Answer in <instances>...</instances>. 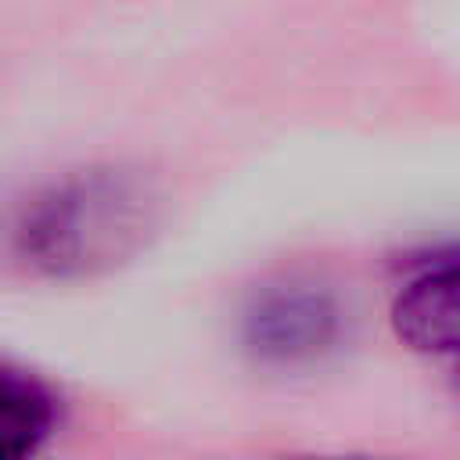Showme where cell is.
<instances>
[{"mask_svg": "<svg viewBox=\"0 0 460 460\" xmlns=\"http://www.w3.org/2000/svg\"><path fill=\"white\" fill-rule=\"evenodd\" d=\"M162 183L126 162L68 169L14 212L11 252L43 277H97L137 259L165 223Z\"/></svg>", "mask_w": 460, "mask_h": 460, "instance_id": "obj_1", "label": "cell"}, {"mask_svg": "<svg viewBox=\"0 0 460 460\" xmlns=\"http://www.w3.org/2000/svg\"><path fill=\"white\" fill-rule=\"evenodd\" d=\"M345 331V309L331 288L280 280L259 288L244 305V345L266 363H302L331 352Z\"/></svg>", "mask_w": 460, "mask_h": 460, "instance_id": "obj_2", "label": "cell"}, {"mask_svg": "<svg viewBox=\"0 0 460 460\" xmlns=\"http://www.w3.org/2000/svg\"><path fill=\"white\" fill-rule=\"evenodd\" d=\"M392 327L417 352H456L460 316H456V262L453 259L417 273L395 295Z\"/></svg>", "mask_w": 460, "mask_h": 460, "instance_id": "obj_3", "label": "cell"}]
</instances>
